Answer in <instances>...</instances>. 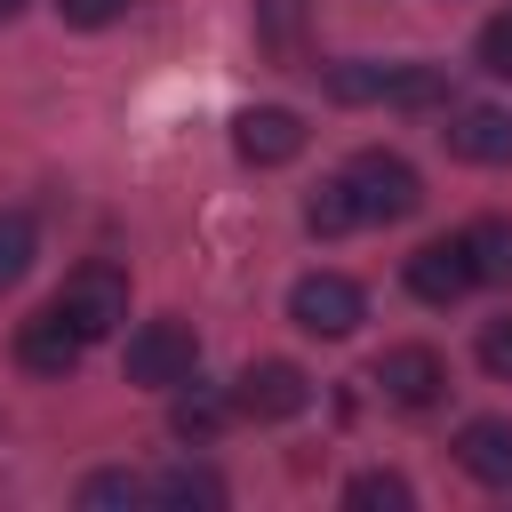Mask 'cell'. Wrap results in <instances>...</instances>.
<instances>
[{
    "instance_id": "obj_1",
    "label": "cell",
    "mask_w": 512,
    "mask_h": 512,
    "mask_svg": "<svg viewBox=\"0 0 512 512\" xmlns=\"http://www.w3.org/2000/svg\"><path fill=\"white\" fill-rule=\"evenodd\" d=\"M344 184H352V200H360V224H400V216L424 208V184H416V168H408L400 152H360V160L344 168Z\"/></svg>"
},
{
    "instance_id": "obj_2",
    "label": "cell",
    "mask_w": 512,
    "mask_h": 512,
    "mask_svg": "<svg viewBox=\"0 0 512 512\" xmlns=\"http://www.w3.org/2000/svg\"><path fill=\"white\" fill-rule=\"evenodd\" d=\"M192 368H200V336H192L184 320H144V328L128 336V384L176 392V384H192Z\"/></svg>"
},
{
    "instance_id": "obj_3",
    "label": "cell",
    "mask_w": 512,
    "mask_h": 512,
    "mask_svg": "<svg viewBox=\"0 0 512 512\" xmlns=\"http://www.w3.org/2000/svg\"><path fill=\"white\" fill-rule=\"evenodd\" d=\"M288 320L304 328V336H352L360 320H368V296H360V280H344V272H304L296 288H288Z\"/></svg>"
},
{
    "instance_id": "obj_4",
    "label": "cell",
    "mask_w": 512,
    "mask_h": 512,
    "mask_svg": "<svg viewBox=\"0 0 512 512\" xmlns=\"http://www.w3.org/2000/svg\"><path fill=\"white\" fill-rule=\"evenodd\" d=\"M56 304H64V320L96 344V336H112V328L128 320V272H120V264H80Z\"/></svg>"
},
{
    "instance_id": "obj_5",
    "label": "cell",
    "mask_w": 512,
    "mask_h": 512,
    "mask_svg": "<svg viewBox=\"0 0 512 512\" xmlns=\"http://www.w3.org/2000/svg\"><path fill=\"white\" fill-rule=\"evenodd\" d=\"M232 408L256 416V424H288L296 408H312V376L296 360H248L240 384H232Z\"/></svg>"
},
{
    "instance_id": "obj_6",
    "label": "cell",
    "mask_w": 512,
    "mask_h": 512,
    "mask_svg": "<svg viewBox=\"0 0 512 512\" xmlns=\"http://www.w3.org/2000/svg\"><path fill=\"white\" fill-rule=\"evenodd\" d=\"M232 152H240L248 168H288V160L304 152V120H296L288 104H248V112L232 120Z\"/></svg>"
},
{
    "instance_id": "obj_7",
    "label": "cell",
    "mask_w": 512,
    "mask_h": 512,
    "mask_svg": "<svg viewBox=\"0 0 512 512\" xmlns=\"http://www.w3.org/2000/svg\"><path fill=\"white\" fill-rule=\"evenodd\" d=\"M376 392H384L392 408H432V400L448 392V360H440L432 344H392V352L376 360Z\"/></svg>"
},
{
    "instance_id": "obj_8",
    "label": "cell",
    "mask_w": 512,
    "mask_h": 512,
    "mask_svg": "<svg viewBox=\"0 0 512 512\" xmlns=\"http://www.w3.org/2000/svg\"><path fill=\"white\" fill-rule=\"evenodd\" d=\"M80 352H88V336L64 320V304H48V312H32V320L16 328V360H24L32 376H72Z\"/></svg>"
},
{
    "instance_id": "obj_9",
    "label": "cell",
    "mask_w": 512,
    "mask_h": 512,
    "mask_svg": "<svg viewBox=\"0 0 512 512\" xmlns=\"http://www.w3.org/2000/svg\"><path fill=\"white\" fill-rule=\"evenodd\" d=\"M440 144L456 160H472V168H496V160H512V112H496V104H448Z\"/></svg>"
},
{
    "instance_id": "obj_10",
    "label": "cell",
    "mask_w": 512,
    "mask_h": 512,
    "mask_svg": "<svg viewBox=\"0 0 512 512\" xmlns=\"http://www.w3.org/2000/svg\"><path fill=\"white\" fill-rule=\"evenodd\" d=\"M472 280H480V272H472V248H464V240H424V248L408 256V296H416V304H456Z\"/></svg>"
},
{
    "instance_id": "obj_11",
    "label": "cell",
    "mask_w": 512,
    "mask_h": 512,
    "mask_svg": "<svg viewBox=\"0 0 512 512\" xmlns=\"http://www.w3.org/2000/svg\"><path fill=\"white\" fill-rule=\"evenodd\" d=\"M456 464L480 480V488H512V424L504 416H472L456 432Z\"/></svg>"
},
{
    "instance_id": "obj_12",
    "label": "cell",
    "mask_w": 512,
    "mask_h": 512,
    "mask_svg": "<svg viewBox=\"0 0 512 512\" xmlns=\"http://www.w3.org/2000/svg\"><path fill=\"white\" fill-rule=\"evenodd\" d=\"M384 104L392 112H432V104H448V72L440 64H384Z\"/></svg>"
},
{
    "instance_id": "obj_13",
    "label": "cell",
    "mask_w": 512,
    "mask_h": 512,
    "mask_svg": "<svg viewBox=\"0 0 512 512\" xmlns=\"http://www.w3.org/2000/svg\"><path fill=\"white\" fill-rule=\"evenodd\" d=\"M224 416H240L216 384H192V392H176V408H168V424H176V440H216L224 432Z\"/></svg>"
},
{
    "instance_id": "obj_14",
    "label": "cell",
    "mask_w": 512,
    "mask_h": 512,
    "mask_svg": "<svg viewBox=\"0 0 512 512\" xmlns=\"http://www.w3.org/2000/svg\"><path fill=\"white\" fill-rule=\"evenodd\" d=\"M304 224H312L320 240H336V232H352V224H360V200H352V184H344V176H328V184H312V200H304Z\"/></svg>"
},
{
    "instance_id": "obj_15",
    "label": "cell",
    "mask_w": 512,
    "mask_h": 512,
    "mask_svg": "<svg viewBox=\"0 0 512 512\" xmlns=\"http://www.w3.org/2000/svg\"><path fill=\"white\" fill-rule=\"evenodd\" d=\"M304 16H312V0H256V40H264L272 56H296Z\"/></svg>"
},
{
    "instance_id": "obj_16",
    "label": "cell",
    "mask_w": 512,
    "mask_h": 512,
    "mask_svg": "<svg viewBox=\"0 0 512 512\" xmlns=\"http://www.w3.org/2000/svg\"><path fill=\"white\" fill-rule=\"evenodd\" d=\"M32 256H40L32 216H24V208H0V288H16V280L32 272Z\"/></svg>"
},
{
    "instance_id": "obj_17",
    "label": "cell",
    "mask_w": 512,
    "mask_h": 512,
    "mask_svg": "<svg viewBox=\"0 0 512 512\" xmlns=\"http://www.w3.org/2000/svg\"><path fill=\"white\" fill-rule=\"evenodd\" d=\"M464 248H472V272H480V280H512V224H504V216L472 224Z\"/></svg>"
},
{
    "instance_id": "obj_18",
    "label": "cell",
    "mask_w": 512,
    "mask_h": 512,
    "mask_svg": "<svg viewBox=\"0 0 512 512\" xmlns=\"http://www.w3.org/2000/svg\"><path fill=\"white\" fill-rule=\"evenodd\" d=\"M152 496H160V504H208V512H216V504H224V480L200 472V464H176V472L152 480Z\"/></svg>"
},
{
    "instance_id": "obj_19",
    "label": "cell",
    "mask_w": 512,
    "mask_h": 512,
    "mask_svg": "<svg viewBox=\"0 0 512 512\" xmlns=\"http://www.w3.org/2000/svg\"><path fill=\"white\" fill-rule=\"evenodd\" d=\"M328 96L336 104H384V64H368V56L328 64Z\"/></svg>"
},
{
    "instance_id": "obj_20",
    "label": "cell",
    "mask_w": 512,
    "mask_h": 512,
    "mask_svg": "<svg viewBox=\"0 0 512 512\" xmlns=\"http://www.w3.org/2000/svg\"><path fill=\"white\" fill-rule=\"evenodd\" d=\"M344 504H360V512H400V504H408V480H400V472H360V480L344 488Z\"/></svg>"
},
{
    "instance_id": "obj_21",
    "label": "cell",
    "mask_w": 512,
    "mask_h": 512,
    "mask_svg": "<svg viewBox=\"0 0 512 512\" xmlns=\"http://www.w3.org/2000/svg\"><path fill=\"white\" fill-rule=\"evenodd\" d=\"M144 496H152V480H136V472H96V480L80 488L88 512H104V504H144Z\"/></svg>"
},
{
    "instance_id": "obj_22",
    "label": "cell",
    "mask_w": 512,
    "mask_h": 512,
    "mask_svg": "<svg viewBox=\"0 0 512 512\" xmlns=\"http://www.w3.org/2000/svg\"><path fill=\"white\" fill-rule=\"evenodd\" d=\"M480 64H488V72H496V80H512V8H504V16H488V24H480Z\"/></svg>"
},
{
    "instance_id": "obj_23",
    "label": "cell",
    "mask_w": 512,
    "mask_h": 512,
    "mask_svg": "<svg viewBox=\"0 0 512 512\" xmlns=\"http://www.w3.org/2000/svg\"><path fill=\"white\" fill-rule=\"evenodd\" d=\"M480 368H488V376H504V384H512V312H504V320H488V328H480Z\"/></svg>"
},
{
    "instance_id": "obj_24",
    "label": "cell",
    "mask_w": 512,
    "mask_h": 512,
    "mask_svg": "<svg viewBox=\"0 0 512 512\" xmlns=\"http://www.w3.org/2000/svg\"><path fill=\"white\" fill-rule=\"evenodd\" d=\"M56 16H64V24H80V32H96V24H120V16H128V0H56Z\"/></svg>"
},
{
    "instance_id": "obj_25",
    "label": "cell",
    "mask_w": 512,
    "mask_h": 512,
    "mask_svg": "<svg viewBox=\"0 0 512 512\" xmlns=\"http://www.w3.org/2000/svg\"><path fill=\"white\" fill-rule=\"evenodd\" d=\"M16 8H24V0H0V24H8V16H16Z\"/></svg>"
}]
</instances>
